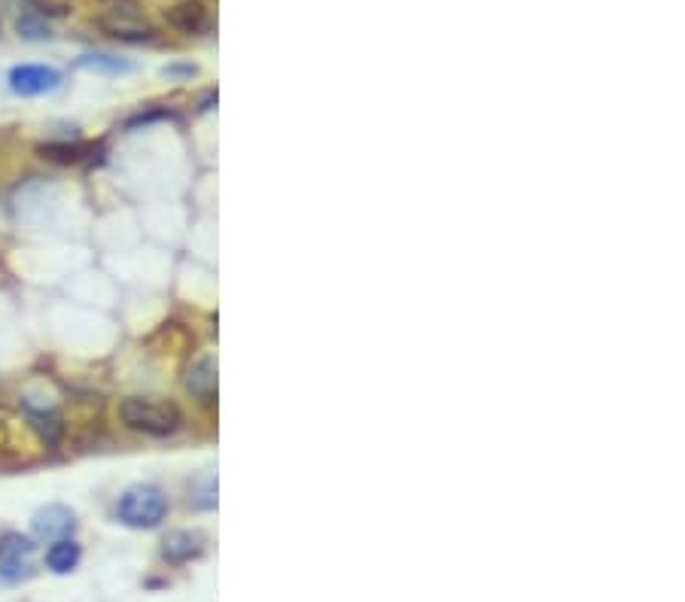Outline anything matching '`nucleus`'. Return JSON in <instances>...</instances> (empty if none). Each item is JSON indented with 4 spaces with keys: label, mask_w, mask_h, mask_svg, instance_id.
<instances>
[{
    "label": "nucleus",
    "mask_w": 685,
    "mask_h": 602,
    "mask_svg": "<svg viewBox=\"0 0 685 602\" xmlns=\"http://www.w3.org/2000/svg\"><path fill=\"white\" fill-rule=\"evenodd\" d=\"M186 389L199 399H214L216 393V363L211 356H202L199 363L186 368Z\"/></svg>",
    "instance_id": "obj_10"
},
{
    "label": "nucleus",
    "mask_w": 685,
    "mask_h": 602,
    "mask_svg": "<svg viewBox=\"0 0 685 602\" xmlns=\"http://www.w3.org/2000/svg\"><path fill=\"white\" fill-rule=\"evenodd\" d=\"M119 420L131 432H143L152 439H168L183 427V411L174 401L159 399V396H128L119 405Z\"/></svg>",
    "instance_id": "obj_1"
},
{
    "label": "nucleus",
    "mask_w": 685,
    "mask_h": 602,
    "mask_svg": "<svg viewBox=\"0 0 685 602\" xmlns=\"http://www.w3.org/2000/svg\"><path fill=\"white\" fill-rule=\"evenodd\" d=\"M168 19H171V25L180 28L183 34H202V31H207V25H211L207 10H204L199 0H183V3H178V7L168 13Z\"/></svg>",
    "instance_id": "obj_9"
},
{
    "label": "nucleus",
    "mask_w": 685,
    "mask_h": 602,
    "mask_svg": "<svg viewBox=\"0 0 685 602\" xmlns=\"http://www.w3.org/2000/svg\"><path fill=\"white\" fill-rule=\"evenodd\" d=\"M168 512H171V502H168L165 490L156 487V484H131L116 499V517L128 529L162 527Z\"/></svg>",
    "instance_id": "obj_2"
},
{
    "label": "nucleus",
    "mask_w": 685,
    "mask_h": 602,
    "mask_svg": "<svg viewBox=\"0 0 685 602\" xmlns=\"http://www.w3.org/2000/svg\"><path fill=\"white\" fill-rule=\"evenodd\" d=\"M31 420H34V427L43 432V439L46 441H55L58 439V432H62V423H58V417L50 415V411H28Z\"/></svg>",
    "instance_id": "obj_13"
},
{
    "label": "nucleus",
    "mask_w": 685,
    "mask_h": 602,
    "mask_svg": "<svg viewBox=\"0 0 685 602\" xmlns=\"http://www.w3.org/2000/svg\"><path fill=\"white\" fill-rule=\"evenodd\" d=\"M98 28L107 31L110 37L126 40V43H143V40H152L156 28L143 19V13H138L135 7H110L107 13L98 19Z\"/></svg>",
    "instance_id": "obj_4"
},
{
    "label": "nucleus",
    "mask_w": 685,
    "mask_h": 602,
    "mask_svg": "<svg viewBox=\"0 0 685 602\" xmlns=\"http://www.w3.org/2000/svg\"><path fill=\"white\" fill-rule=\"evenodd\" d=\"M19 34L28 40H43V37H50V25H43V22H38V19L25 15V19H19Z\"/></svg>",
    "instance_id": "obj_14"
},
{
    "label": "nucleus",
    "mask_w": 685,
    "mask_h": 602,
    "mask_svg": "<svg viewBox=\"0 0 685 602\" xmlns=\"http://www.w3.org/2000/svg\"><path fill=\"white\" fill-rule=\"evenodd\" d=\"M31 533H34V539L46 541V545L58 539H74L76 515L67 505H46L31 520Z\"/></svg>",
    "instance_id": "obj_6"
},
{
    "label": "nucleus",
    "mask_w": 685,
    "mask_h": 602,
    "mask_svg": "<svg viewBox=\"0 0 685 602\" xmlns=\"http://www.w3.org/2000/svg\"><path fill=\"white\" fill-rule=\"evenodd\" d=\"M38 572V545L22 533H3L0 536V581L22 584Z\"/></svg>",
    "instance_id": "obj_3"
},
{
    "label": "nucleus",
    "mask_w": 685,
    "mask_h": 602,
    "mask_svg": "<svg viewBox=\"0 0 685 602\" xmlns=\"http://www.w3.org/2000/svg\"><path fill=\"white\" fill-rule=\"evenodd\" d=\"M190 505L195 512H214L216 508V477L204 472L190 484Z\"/></svg>",
    "instance_id": "obj_11"
},
{
    "label": "nucleus",
    "mask_w": 685,
    "mask_h": 602,
    "mask_svg": "<svg viewBox=\"0 0 685 602\" xmlns=\"http://www.w3.org/2000/svg\"><path fill=\"white\" fill-rule=\"evenodd\" d=\"M207 551V536L202 529H174L162 539L159 557L171 566H183L190 560H199Z\"/></svg>",
    "instance_id": "obj_7"
},
{
    "label": "nucleus",
    "mask_w": 685,
    "mask_h": 602,
    "mask_svg": "<svg viewBox=\"0 0 685 602\" xmlns=\"http://www.w3.org/2000/svg\"><path fill=\"white\" fill-rule=\"evenodd\" d=\"M79 67H89V71H101V74H131L135 64L126 58H114V55H86Z\"/></svg>",
    "instance_id": "obj_12"
},
{
    "label": "nucleus",
    "mask_w": 685,
    "mask_h": 602,
    "mask_svg": "<svg viewBox=\"0 0 685 602\" xmlns=\"http://www.w3.org/2000/svg\"><path fill=\"white\" fill-rule=\"evenodd\" d=\"M62 86V74L46 64H19L10 71V92L22 98H40Z\"/></svg>",
    "instance_id": "obj_5"
},
{
    "label": "nucleus",
    "mask_w": 685,
    "mask_h": 602,
    "mask_svg": "<svg viewBox=\"0 0 685 602\" xmlns=\"http://www.w3.org/2000/svg\"><path fill=\"white\" fill-rule=\"evenodd\" d=\"M79 560H83V548H79V541L76 539L50 541L46 557H43L46 569L55 572V576H71L76 566H79Z\"/></svg>",
    "instance_id": "obj_8"
}]
</instances>
